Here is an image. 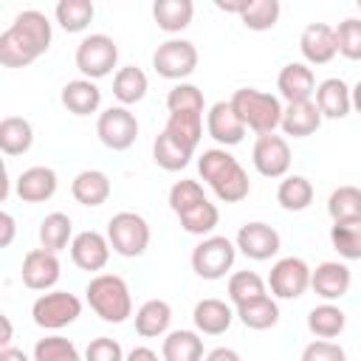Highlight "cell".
<instances>
[{
    "label": "cell",
    "mask_w": 361,
    "mask_h": 361,
    "mask_svg": "<svg viewBox=\"0 0 361 361\" xmlns=\"http://www.w3.org/2000/svg\"><path fill=\"white\" fill-rule=\"evenodd\" d=\"M0 228H3V234H0V248H8L11 240H14V217H11L8 212L0 214Z\"/></svg>",
    "instance_id": "obj_49"
},
{
    "label": "cell",
    "mask_w": 361,
    "mask_h": 361,
    "mask_svg": "<svg viewBox=\"0 0 361 361\" xmlns=\"http://www.w3.org/2000/svg\"><path fill=\"white\" fill-rule=\"evenodd\" d=\"M234 313L248 330H271L279 322V305H276L274 296H262V299L245 302V305L234 307Z\"/></svg>",
    "instance_id": "obj_32"
},
{
    "label": "cell",
    "mask_w": 361,
    "mask_h": 361,
    "mask_svg": "<svg viewBox=\"0 0 361 361\" xmlns=\"http://www.w3.org/2000/svg\"><path fill=\"white\" fill-rule=\"evenodd\" d=\"M234 113L240 116V121L245 124V130L257 133V135H268L282 124V102L274 93L257 90V87H240L234 90V96L228 99Z\"/></svg>",
    "instance_id": "obj_4"
},
{
    "label": "cell",
    "mask_w": 361,
    "mask_h": 361,
    "mask_svg": "<svg viewBox=\"0 0 361 361\" xmlns=\"http://www.w3.org/2000/svg\"><path fill=\"white\" fill-rule=\"evenodd\" d=\"M355 6H358V11H361V0H358V3H355Z\"/></svg>",
    "instance_id": "obj_56"
},
{
    "label": "cell",
    "mask_w": 361,
    "mask_h": 361,
    "mask_svg": "<svg viewBox=\"0 0 361 361\" xmlns=\"http://www.w3.org/2000/svg\"><path fill=\"white\" fill-rule=\"evenodd\" d=\"M200 200H206V192H203V186H200L197 180H192V178L175 180L172 189H169V209H172L175 214L192 209V206L200 203Z\"/></svg>",
    "instance_id": "obj_46"
},
{
    "label": "cell",
    "mask_w": 361,
    "mask_h": 361,
    "mask_svg": "<svg viewBox=\"0 0 361 361\" xmlns=\"http://www.w3.org/2000/svg\"><path fill=\"white\" fill-rule=\"evenodd\" d=\"M313 268L302 257H282L268 274V288L276 299H299L310 288Z\"/></svg>",
    "instance_id": "obj_11"
},
{
    "label": "cell",
    "mask_w": 361,
    "mask_h": 361,
    "mask_svg": "<svg viewBox=\"0 0 361 361\" xmlns=\"http://www.w3.org/2000/svg\"><path fill=\"white\" fill-rule=\"evenodd\" d=\"M107 240L118 257H141L149 245V223L138 212H118L107 223Z\"/></svg>",
    "instance_id": "obj_5"
},
{
    "label": "cell",
    "mask_w": 361,
    "mask_h": 361,
    "mask_svg": "<svg viewBox=\"0 0 361 361\" xmlns=\"http://www.w3.org/2000/svg\"><path fill=\"white\" fill-rule=\"evenodd\" d=\"M197 172L212 186V192L217 195V200H223V203H240L251 192V180H248L245 169L223 147L203 149V155L197 158Z\"/></svg>",
    "instance_id": "obj_2"
},
{
    "label": "cell",
    "mask_w": 361,
    "mask_h": 361,
    "mask_svg": "<svg viewBox=\"0 0 361 361\" xmlns=\"http://www.w3.org/2000/svg\"><path fill=\"white\" fill-rule=\"evenodd\" d=\"M251 161L254 169L262 178H285L290 169V147L282 135H257L254 149H251Z\"/></svg>",
    "instance_id": "obj_12"
},
{
    "label": "cell",
    "mask_w": 361,
    "mask_h": 361,
    "mask_svg": "<svg viewBox=\"0 0 361 361\" xmlns=\"http://www.w3.org/2000/svg\"><path fill=\"white\" fill-rule=\"evenodd\" d=\"M96 135L99 141L113 149V152H124L135 144L138 138V118L135 113H130L127 107L116 104V107H107L104 113H99L96 118Z\"/></svg>",
    "instance_id": "obj_9"
},
{
    "label": "cell",
    "mask_w": 361,
    "mask_h": 361,
    "mask_svg": "<svg viewBox=\"0 0 361 361\" xmlns=\"http://www.w3.org/2000/svg\"><path fill=\"white\" fill-rule=\"evenodd\" d=\"M330 243L341 259H361V220H341L330 226Z\"/></svg>",
    "instance_id": "obj_41"
},
{
    "label": "cell",
    "mask_w": 361,
    "mask_h": 361,
    "mask_svg": "<svg viewBox=\"0 0 361 361\" xmlns=\"http://www.w3.org/2000/svg\"><path fill=\"white\" fill-rule=\"evenodd\" d=\"M350 285H353V274H350V268H347L344 262L327 259V262L316 265L313 274H310V288H313L316 296H322L324 302H336V299L347 296Z\"/></svg>",
    "instance_id": "obj_18"
},
{
    "label": "cell",
    "mask_w": 361,
    "mask_h": 361,
    "mask_svg": "<svg viewBox=\"0 0 361 361\" xmlns=\"http://www.w3.org/2000/svg\"><path fill=\"white\" fill-rule=\"evenodd\" d=\"M206 133L226 149L243 141L245 135V124L240 121V116L234 113L231 102H214L206 113Z\"/></svg>",
    "instance_id": "obj_16"
},
{
    "label": "cell",
    "mask_w": 361,
    "mask_h": 361,
    "mask_svg": "<svg viewBox=\"0 0 361 361\" xmlns=\"http://www.w3.org/2000/svg\"><path fill=\"white\" fill-rule=\"evenodd\" d=\"M172 324V307L164 299H147L135 310V333L141 338H158L166 336Z\"/></svg>",
    "instance_id": "obj_23"
},
{
    "label": "cell",
    "mask_w": 361,
    "mask_h": 361,
    "mask_svg": "<svg viewBox=\"0 0 361 361\" xmlns=\"http://www.w3.org/2000/svg\"><path fill=\"white\" fill-rule=\"evenodd\" d=\"M268 296V288H265V279L254 271H237L228 276V299L234 307L245 305V302H254V299H262Z\"/></svg>",
    "instance_id": "obj_40"
},
{
    "label": "cell",
    "mask_w": 361,
    "mask_h": 361,
    "mask_svg": "<svg viewBox=\"0 0 361 361\" xmlns=\"http://www.w3.org/2000/svg\"><path fill=\"white\" fill-rule=\"evenodd\" d=\"M68 243H73V223L65 212H51L42 217L39 223V248L59 254L62 248H68Z\"/></svg>",
    "instance_id": "obj_31"
},
{
    "label": "cell",
    "mask_w": 361,
    "mask_h": 361,
    "mask_svg": "<svg viewBox=\"0 0 361 361\" xmlns=\"http://www.w3.org/2000/svg\"><path fill=\"white\" fill-rule=\"evenodd\" d=\"M276 200L285 212H305L313 203V183L305 175H285L276 189Z\"/></svg>",
    "instance_id": "obj_35"
},
{
    "label": "cell",
    "mask_w": 361,
    "mask_h": 361,
    "mask_svg": "<svg viewBox=\"0 0 361 361\" xmlns=\"http://www.w3.org/2000/svg\"><path fill=\"white\" fill-rule=\"evenodd\" d=\"M336 48L344 59H353V62L361 59V20L358 17H347L336 25Z\"/></svg>",
    "instance_id": "obj_45"
},
{
    "label": "cell",
    "mask_w": 361,
    "mask_h": 361,
    "mask_svg": "<svg viewBox=\"0 0 361 361\" xmlns=\"http://www.w3.org/2000/svg\"><path fill=\"white\" fill-rule=\"evenodd\" d=\"M118 62V45L107 34H87L76 45V68L82 71V79H104L113 73Z\"/></svg>",
    "instance_id": "obj_6"
},
{
    "label": "cell",
    "mask_w": 361,
    "mask_h": 361,
    "mask_svg": "<svg viewBox=\"0 0 361 361\" xmlns=\"http://www.w3.org/2000/svg\"><path fill=\"white\" fill-rule=\"evenodd\" d=\"M166 107H169V113H200L203 116V110H206L203 90L197 85L178 82L166 96Z\"/></svg>",
    "instance_id": "obj_44"
},
{
    "label": "cell",
    "mask_w": 361,
    "mask_h": 361,
    "mask_svg": "<svg viewBox=\"0 0 361 361\" xmlns=\"http://www.w3.org/2000/svg\"><path fill=\"white\" fill-rule=\"evenodd\" d=\"M71 195L76 203L96 209L110 197V178L102 169H82L71 183Z\"/></svg>",
    "instance_id": "obj_25"
},
{
    "label": "cell",
    "mask_w": 361,
    "mask_h": 361,
    "mask_svg": "<svg viewBox=\"0 0 361 361\" xmlns=\"http://www.w3.org/2000/svg\"><path fill=\"white\" fill-rule=\"evenodd\" d=\"M234 245H237L248 259H254V262H265V259H271V257L279 254L282 240H279V231H276L274 226L254 220V223L240 226Z\"/></svg>",
    "instance_id": "obj_13"
},
{
    "label": "cell",
    "mask_w": 361,
    "mask_h": 361,
    "mask_svg": "<svg viewBox=\"0 0 361 361\" xmlns=\"http://www.w3.org/2000/svg\"><path fill=\"white\" fill-rule=\"evenodd\" d=\"M93 14H96V6H93L90 0H59L56 8H54L56 23H59L68 34L85 31V28L90 25Z\"/></svg>",
    "instance_id": "obj_38"
},
{
    "label": "cell",
    "mask_w": 361,
    "mask_h": 361,
    "mask_svg": "<svg viewBox=\"0 0 361 361\" xmlns=\"http://www.w3.org/2000/svg\"><path fill=\"white\" fill-rule=\"evenodd\" d=\"M353 110L361 113V82L353 85Z\"/></svg>",
    "instance_id": "obj_55"
},
{
    "label": "cell",
    "mask_w": 361,
    "mask_h": 361,
    "mask_svg": "<svg viewBox=\"0 0 361 361\" xmlns=\"http://www.w3.org/2000/svg\"><path fill=\"white\" fill-rule=\"evenodd\" d=\"M34 361H85V355L65 336H45L34 344Z\"/></svg>",
    "instance_id": "obj_43"
},
{
    "label": "cell",
    "mask_w": 361,
    "mask_h": 361,
    "mask_svg": "<svg viewBox=\"0 0 361 361\" xmlns=\"http://www.w3.org/2000/svg\"><path fill=\"white\" fill-rule=\"evenodd\" d=\"M313 96L322 118H344L353 110V87H347V82L338 76L319 82Z\"/></svg>",
    "instance_id": "obj_20"
},
{
    "label": "cell",
    "mask_w": 361,
    "mask_h": 361,
    "mask_svg": "<svg viewBox=\"0 0 361 361\" xmlns=\"http://www.w3.org/2000/svg\"><path fill=\"white\" fill-rule=\"evenodd\" d=\"M279 0H251L248 8L240 14V23L248 28V31H271L279 20Z\"/></svg>",
    "instance_id": "obj_42"
},
{
    "label": "cell",
    "mask_w": 361,
    "mask_h": 361,
    "mask_svg": "<svg viewBox=\"0 0 361 361\" xmlns=\"http://www.w3.org/2000/svg\"><path fill=\"white\" fill-rule=\"evenodd\" d=\"M34 144V127L23 116H6L0 121V149L6 155H23Z\"/></svg>",
    "instance_id": "obj_29"
},
{
    "label": "cell",
    "mask_w": 361,
    "mask_h": 361,
    "mask_svg": "<svg viewBox=\"0 0 361 361\" xmlns=\"http://www.w3.org/2000/svg\"><path fill=\"white\" fill-rule=\"evenodd\" d=\"M124 358L127 355H124L121 344L116 338H110V336L93 338L87 344V350H85V361H124Z\"/></svg>",
    "instance_id": "obj_47"
},
{
    "label": "cell",
    "mask_w": 361,
    "mask_h": 361,
    "mask_svg": "<svg viewBox=\"0 0 361 361\" xmlns=\"http://www.w3.org/2000/svg\"><path fill=\"white\" fill-rule=\"evenodd\" d=\"M51 23L42 11L25 8L20 11L11 25L0 34V65L3 68H25L39 59L51 48Z\"/></svg>",
    "instance_id": "obj_1"
},
{
    "label": "cell",
    "mask_w": 361,
    "mask_h": 361,
    "mask_svg": "<svg viewBox=\"0 0 361 361\" xmlns=\"http://www.w3.org/2000/svg\"><path fill=\"white\" fill-rule=\"evenodd\" d=\"M0 361H31L23 350H14V347H6V350H0Z\"/></svg>",
    "instance_id": "obj_53"
},
{
    "label": "cell",
    "mask_w": 361,
    "mask_h": 361,
    "mask_svg": "<svg viewBox=\"0 0 361 361\" xmlns=\"http://www.w3.org/2000/svg\"><path fill=\"white\" fill-rule=\"evenodd\" d=\"M31 316L34 324L42 330H62L82 316V299L68 290H51L34 299Z\"/></svg>",
    "instance_id": "obj_8"
},
{
    "label": "cell",
    "mask_w": 361,
    "mask_h": 361,
    "mask_svg": "<svg viewBox=\"0 0 361 361\" xmlns=\"http://www.w3.org/2000/svg\"><path fill=\"white\" fill-rule=\"evenodd\" d=\"M0 347L3 350L11 347V322H8V316H3V338H0Z\"/></svg>",
    "instance_id": "obj_54"
},
{
    "label": "cell",
    "mask_w": 361,
    "mask_h": 361,
    "mask_svg": "<svg viewBox=\"0 0 361 361\" xmlns=\"http://www.w3.org/2000/svg\"><path fill=\"white\" fill-rule=\"evenodd\" d=\"M279 127L285 130V135L307 138V135H313L322 127V113H319V107H316L313 99L310 102H293V104L285 107Z\"/></svg>",
    "instance_id": "obj_24"
},
{
    "label": "cell",
    "mask_w": 361,
    "mask_h": 361,
    "mask_svg": "<svg viewBox=\"0 0 361 361\" xmlns=\"http://www.w3.org/2000/svg\"><path fill=\"white\" fill-rule=\"evenodd\" d=\"M164 361H203V338L195 330H169L161 344Z\"/></svg>",
    "instance_id": "obj_26"
},
{
    "label": "cell",
    "mask_w": 361,
    "mask_h": 361,
    "mask_svg": "<svg viewBox=\"0 0 361 361\" xmlns=\"http://www.w3.org/2000/svg\"><path fill=\"white\" fill-rule=\"evenodd\" d=\"M164 133H169L178 144L195 152L203 138V116L200 113H169Z\"/></svg>",
    "instance_id": "obj_34"
},
{
    "label": "cell",
    "mask_w": 361,
    "mask_h": 361,
    "mask_svg": "<svg viewBox=\"0 0 361 361\" xmlns=\"http://www.w3.org/2000/svg\"><path fill=\"white\" fill-rule=\"evenodd\" d=\"M23 285L31 288V290H48L59 282L62 276V265H59V257L54 251H45V248H31L25 257H23Z\"/></svg>",
    "instance_id": "obj_14"
},
{
    "label": "cell",
    "mask_w": 361,
    "mask_h": 361,
    "mask_svg": "<svg viewBox=\"0 0 361 361\" xmlns=\"http://www.w3.org/2000/svg\"><path fill=\"white\" fill-rule=\"evenodd\" d=\"M178 220H180V228L186 231V234H197V237H212V231H214V226L220 223V212H217V206L206 197V200H200V203H195L192 209H186V212H180L178 214Z\"/></svg>",
    "instance_id": "obj_36"
},
{
    "label": "cell",
    "mask_w": 361,
    "mask_h": 361,
    "mask_svg": "<svg viewBox=\"0 0 361 361\" xmlns=\"http://www.w3.org/2000/svg\"><path fill=\"white\" fill-rule=\"evenodd\" d=\"M152 17H155L161 31L180 34L195 17V3L192 0H155L152 3Z\"/></svg>",
    "instance_id": "obj_28"
},
{
    "label": "cell",
    "mask_w": 361,
    "mask_h": 361,
    "mask_svg": "<svg viewBox=\"0 0 361 361\" xmlns=\"http://www.w3.org/2000/svg\"><path fill=\"white\" fill-rule=\"evenodd\" d=\"M299 51L307 65H327L338 54L336 48V28L327 23H310L305 25L299 37Z\"/></svg>",
    "instance_id": "obj_15"
},
{
    "label": "cell",
    "mask_w": 361,
    "mask_h": 361,
    "mask_svg": "<svg viewBox=\"0 0 361 361\" xmlns=\"http://www.w3.org/2000/svg\"><path fill=\"white\" fill-rule=\"evenodd\" d=\"M124 361H161V358H158V353L149 350V347H133Z\"/></svg>",
    "instance_id": "obj_52"
},
{
    "label": "cell",
    "mask_w": 361,
    "mask_h": 361,
    "mask_svg": "<svg viewBox=\"0 0 361 361\" xmlns=\"http://www.w3.org/2000/svg\"><path fill=\"white\" fill-rule=\"evenodd\" d=\"M147 90H149V82H147V73L141 68L124 65V68L116 71V76H113V96L121 102V107L141 102L147 96Z\"/></svg>",
    "instance_id": "obj_30"
},
{
    "label": "cell",
    "mask_w": 361,
    "mask_h": 361,
    "mask_svg": "<svg viewBox=\"0 0 361 361\" xmlns=\"http://www.w3.org/2000/svg\"><path fill=\"white\" fill-rule=\"evenodd\" d=\"M234 257H237V245L228 237L212 234L192 248V271L200 279H223L231 271Z\"/></svg>",
    "instance_id": "obj_7"
},
{
    "label": "cell",
    "mask_w": 361,
    "mask_h": 361,
    "mask_svg": "<svg viewBox=\"0 0 361 361\" xmlns=\"http://www.w3.org/2000/svg\"><path fill=\"white\" fill-rule=\"evenodd\" d=\"M276 90L288 104L310 102V96L316 93V76L305 62H288L276 76Z\"/></svg>",
    "instance_id": "obj_19"
},
{
    "label": "cell",
    "mask_w": 361,
    "mask_h": 361,
    "mask_svg": "<svg viewBox=\"0 0 361 361\" xmlns=\"http://www.w3.org/2000/svg\"><path fill=\"white\" fill-rule=\"evenodd\" d=\"M299 361H347V353L341 350V344L327 341V338H316L302 350Z\"/></svg>",
    "instance_id": "obj_48"
},
{
    "label": "cell",
    "mask_w": 361,
    "mask_h": 361,
    "mask_svg": "<svg viewBox=\"0 0 361 361\" xmlns=\"http://www.w3.org/2000/svg\"><path fill=\"white\" fill-rule=\"evenodd\" d=\"M56 172L51 166H28L17 178V197L23 203H45L56 195Z\"/></svg>",
    "instance_id": "obj_21"
},
{
    "label": "cell",
    "mask_w": 361,
    "mask_h": 361,
    "mask_svg": "<svg viewBox=\"0 0 361 361\" xmlns=\"http://www.w3.org/2000/svg\"><path fill=\"white\" fill-rule=\"evenodd\" d=\"M344 324H347V316H344V310H341L338 305H333V302L316 305V307L307 313V330H310L316 338H327V341H330V338L341 336Z\"/></svg>",
    "instance_id": "obj_33"
},
{
    "label": "cell",
    "mask_w": 361,
    "mask_h": 361,
    "mask_svg": "<svg viewBox=\"0 0 361 361\" xmlns=\"http://www.w3.org/2000/svg\"><path fill=\"white\" fill-rule=\"evenodd\" d=\"M234 310H231V305H226L223 299H200L197 305H195V310H192V322H195V327H197V333H203V336H220V333H226L228 327H231V322H234Z\"/></svg>",
    "instance_id": "obj_22"
},
{
    "label": "cell",
    "mask_w": 361,
    "mask_h": 361,
    "mask_svg": "<svg viewBox=\"0 0 361 361\" xmlns=\"http://www.w3.org/2000/svg\"><path fill=\"white\" fill-rule=\"evenodd\" d=\"M62 104L73 113V116H90L99 110L102 104V90L96 87V82L90 79H73L62 87Z\"/></svg>",
    "instance_id": "obj_27"
},
{
    "label": "cell",
    "mask_w": 361,
    "mask_h": 361,
    "mask_svg": "<svg viewBox=\"0 0 361 361\" xmlns=\"http://www.w3.org/2000/svg\"><path fill=\"white\" fill-rule=\"evenodd\" d=\"M71 259L82 271H102L110 259V240L99 231H79L71 243Z\"/></svg>",
    "instance_id": "obj_17"
},
{
    "label": "cell",
    "mask_w": 361,
    "mask_h": 361,
    "mask_svg": "<svg viewBox=\"0 0 361 361\" xmlns=\"http://www.w3.org/2000/svg\"><path fill=\"white\" fill-rule=\"evenodd\" d=\"M152 68L164 79H186L197 68V48L189 39H166L152 54Z\"/></svg>",
    "instance_id": "obj_10"
},
{
    "label": "cell",
    "mask_w": 361,
    "mask_h": 361,
    "mask_svg": "<svg viewBox=\"0 0 361 361\" xmlns=\"http://www.w3.org/2000/svg\"><path fill=\"white\" fill-rule=\"evenodd\" d=\"M192 149H186L183 144H178L169 133H158V138L152 141V158H155V164L161 166V169H166V172H178V169H183L189 161H192Z\"/></svg>",
    "instance_id": "obj_37"
},
{
    "label": "cell",
    "mask_w": 361,
    "mask_h": 361,
    "mask_svg": "<svg viewBox=\"0 0 361 361\" xmlns=\"http://www.w3.org/2000/svg\"><path fill=\"white\" fill-rule=\"evenodd\" d=\"M327 214L333 223L341 220H361V186H338L327 197Z\"/></svg>",
    "instance_id": "obj_39"
},
{
    "label": "cell",
    "mask_w": 361,
    "mask_h": 361,
    "mask_svg": "<svg viewBox=\"0 0 361 361\" xmlns=\"http://www.w3.org/2000/svg\"><path fill=\"white\" fill-rule=\"evenodd\" d=\"M85 296L90 310L107 324H121L133 316V296L118 274H96L87 282Z\"/></svg>",
    "instance_id": "obj_3"
},
{
    "label": "cell",
    "mask_w": 361,
    "mask_h": 361,
    "mask_svg": "<svg viewBox=\"0 0 361 361\" xmlns=\"http://www.w3.org/2000/svg\"><path fill=\"white\" fill-rule=\"evenodd\" d=\"M248 3H251V0H214V6H217L220 11H228V14H237V17L248 8Z\"/></svg>",
    "instance_id": "obj_51"
},
{
    "label": "cell",
    "mask_w": 361,
    "mask_h": 361,
    "mask_svg": "<svg viewBox=\"0 0 361 361\" xmlns=\"http://www.w3.org/2000/svg\"><path fill=\"white\" fill-rule=\"evenodd\" d=\"M203 361H243V358H240V353L231 350V347H214Z\"/></svg>",
    "instance_id": "obj_50"
}]
</instances>
